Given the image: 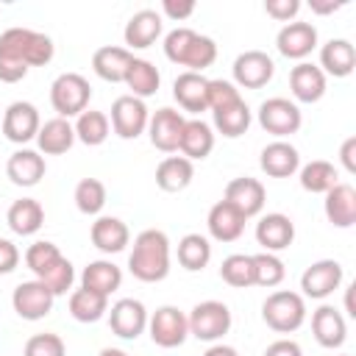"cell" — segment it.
Here are the masks:
<instances>
[{
	"label": "cell",
	"mask_w": 356,
	"mask_h": 356,
	"mask_svg": "<svg viewBox=\"0 0 356 356\" xmlns=\"http://www.w3.org/2000/svg\"><path fill=\"white\" fill-rule=\"evenodd\" d=\"M211 120H214L217 134H222L228 139H236V136L248 134V128L253 122V114H250L248 103L239 97V100H234V103H228L222 108H214L211 111Z\"/></svg>",
	"instance_id": "cell-35"
},
{
	"label": "cell",
	"mask_w": 356,
	"mask_h": 356,
	"mask_svg": "<svg viewBox=\"0 0 356 356\" xmlns=\"http://www.w3.org/2000/svg\"><path fill=\"white\" fill-rule=\"evenodd\" d=\"M72 200H75V209L81 214H86V217L100 214L103 206H106V186H103V181H97V178H81L75 184Z\"/></svg>",
	"instance_id": "cell-41"
},
{
	"label": "cell",
	"mask_w": 356,
	"mask_h": 356,
	"mask_svg": "<svg viewBox=\"0 0 356 356\" xmlns=\"http://www.w3.org/2000/svg\"><path fill=\"white\" fill-rule=\"evenodd\" d=\"M147 120H150V111L145 106V100L134 97V95H120L114 103H111V131L120 136V139H136L147 131Z\"/></svg>",
	"instance_id": "cell-11"
},
{
	"label": "cell",
	"mask_w": 356,
	"mask_h": 356,
	"mask_svg": "<svg viewBox=\"0 0 356 356\" xmlns=\"http://www.w3.org/2000/svg\"><path fill=\"white\" fill-rule=\"evenodd\" d=\"M161 17H170L172 22H184V19H189L192 14H195V3L192 0H186V3H175V0H164L161 3V11H159Z\"/></svg>",
	"instance_id": "cell-50"
},
{
	"label": "cell",
	"mask_w": 356,
	"mask_h": 356,
	"mask_svg": "<svg viewBox=\"0 0 356 356\" xmlns=\"http://www.w3.org/2000/svg\"><path fill=\"white\" fill-rule=\"evenodd\" d=\"M325 83L328 81H325L323 70L312 61H298L289 70V89L298 103H317L325 95Z\"/></svg>",
	"instance_id": "cell-23"
},
{
	"label": "cell",
	"mask_w": 356,
	"mask_h": 356,
	"mask_svg": "<svg viewBox=\"0 0 356 356\" xmlns=\"http://www.w3.org/2000/svg\"><path fill=\"white\" fill-rule=\"evenodd\" d=\"M256 242L267 250V253H278L286 250L295 242V222L292 217L281 214V211H270L256 222Z\"/></svg>",
	"instance_id": "cell-21"
},
{
	"label": "cell",
	"mask_w": 356,
	"mask_h": 356,
	"mask_svg": "<svg viewBox=\"0 0 356 356\" xmlns=\"http://www.w3.org/2000/svg\"><path fill=\"white\" fill-rule=\"evenodd\" d=\"M134 61V53L128 47H117V44H103L95 50L92 56V70L97 78L108 81V83H122L125 72Z\"/></svg>",
	"instance_id": "cell-28"
},
{
	"label": "cell",
	"mask_w": 356,
	"mask_h": 356,
	"mask_svg": "<svg viewBox=\"0 0 356 356\" xmlns=\"http://www.w3.org/2000/svg\"><path fill=\"white\" fill-rule=\"evenodd\" d=\"M0 128H3V136L14 145H28L31 139H36L39 128H42V120H39V108L28 100H14L3 117H0Z\"/></svg>",
	"instance_id": "cell-13"
},
{
	"label": "cell",
	"mask_w": 356,
	"mask_h": 356,
	"mask_svg": "<svg viewBox=\"0 0 356 356\" xmlns=\"http://www.w3.org/2000/svg\"><path fill=\"white\" fill-rule=\"evenodd\" d=\"M259 167L270 178H292L300 170V153L286 139H275V142H270V145L261 147Z\"/></svg>",
	"instance_id": "cell-18"
},
{
	"label": "cell",
	"mask_w": 356,
	"mask_h": 356,
	"mask_svg": "<svg viewBox=\"0 0 356 356\" xmlns=\"http://www.w3.org/2000/svg\"><path fill=\"white\" fill-rule=\"evenodd\" d=\"M203 356H239V350L231 348V345H222V342H211Z\"/></svg>",
	"instance_id": "cell-53"
},
{
	"label": "cell",
	"mask_w": 356,
	"mask_h": 356,
	"mask_svg": "<svg viewBox=\"0 0 356 356\" xmlns=\"http://www.w3.org/2000/svg\"><path fill=\"white\" fill-rule=\"evenodd\" d=\"M245 217L225 200H217L211 209H209V217H206V228H209V236L217 239V242H236L242 234H245Z\"/></svg>",
	"instance_id": "cell-25"
},
{
	"label": "cell",
	"mask_w": 356,
	"mask_h": 356,
	"mask_svg": "<svg viewBox=\"0 0 356 356\" xmlns=\"http://www.w3.org/2000/svg\"><path fill=\"white\" fill-rule=\"evenodd\" d=\"M256 120L275 139H286V136L298 134L300 125H303V114H300L298 103L289 100V97H267V100H261V106L256 111Z\"/></svg>",
	"instance_id": "cell-7"
},
{
	"label": "cell",
	"mask_w": 356,
	"mask_h": 356,
	"mask_svg": "<svg viewBox=\"0 0 356 356\" xmlns=\"http://www.w3.org/2000/svg\"><path fill=\"white\" fill-rule=\"evenodd\" d=\"M184 122L186 117L178 111V108H159L150 114L147 120V136H150V145L161 153H175L178 150V142H181V131H184Z\"/></svg>",
	"instance_id": "cell-16"
},
{
	"label": "cell",
	"mask_w": 356,
	"mask_h": 356,
	"mask_svg": "<svg viewBox=\"0 0 356 356\" xmlns=\"http://www.w3.org/2000/svg\"><path fill=\"white\" fill-rule=\"evenodd\" d=\"M122 284V270L111 261V259H97V261H89L81 273V286L83 289H92L97 295H111L117 292Z\"/></svg>",
	"instance_id": "cell-33"
},
{
	"label": "cell",
	"mask_w": 356,
	"mask_h": 356,
	"mask_svg": "<svg viewBox=\"0 0 356 356\" xmlns=\"http://www.w3.org/2000/svg\"><path fill=\"white\" fill-rule=\"evenodd\" d=\"M22 356H67V345L58 334H33L25 348H22Z\"/></svg>",
	"instance_id": "cell-46"
},
{
	"label": "cell",
	"mask_w": 356,
	"mask_h": 356,
	"mask_svg": "<svg viewBox=\"0 0 356 356\" xmlns=\"http://www.w3.org/2000/svg\"><path fill=\"white\" fill-rule=\"evenodd\" d=\"M298 172H300V175H298L300 186H303L306 192H312V195H325L334 184H339L337 167H334L331 161H325V159H314V161L303 164Z\"/></svg>",
	"instance_id": "cell-39"
},
{
	"label": "cell",
	"mask_w": 356,
	"mask_h": 356,
	"mask_svg": "<svg viewBox=\"0 0 356 356\" xmlns=\"http://www.w3.org/2000/svg\"><path fill=\"white\" fill-rule=\"evenodd\" d=\"M164 31V17L156 8H142L136 14H131V19L125 22L122 39L128 44V50H145L150 47Z\"/></svg>",
	"instance_id": "cell-20"
},
{
	"label": "cell",
	"mask_w": 356,
	"mask_h": 356,
	"mask_svg": "<svg viewBox=\"0 0 356 356\" xmlns=\"http://www.w3.org/2000/svg\"><path fill=\"white\" fill-rule=\"evenodd\" d=\"M339 161H342L345 172L356 175V136H348V139L342 142V147H339Z\"/></svg>",
	"instance_id": "cell-52"
},
{
	"label": "cell",
	"mask_w": 356,
	"mask_h": 356,
	"mask_svg": "<svg viewBox=\"0 0 356 356\" xmlns=\"http://www.w3.org/2000/svg\"><path fill=\"white\" fill-rule=\"evenodd\" d=\"M189 334L200 342H220L231 331V309L222 300H200L186 314Z\"/></svg>",
	"instance_id": "cell-6"
},
{
	"label": "cell",
	"mask_w": 356,
	"mask_h": 356,
	"mask_svg": "<svg viewBox=\"0 0 356 356\" xmlns=\"http://www.w3.org/2000/svg\"><path fill=\"white\" fill-rule=\"evenodd\" d=\"M17 264H19V248L11 239H3L0 236V275L14 273Z\"/></svg>",
	"instance_id": "cell-49"
},
{
	"label": "cell",
	"mask_w": 356,
	"mask_h": 356,
	"mask_svg": "<svg viewBox=\"0 0 356 356\" xmlns=\"http://www.w3.org/2000/svg\"><path fill=\"white\" fill-rule=\"evenodd\" d=\"M108 328H111V334H117L120 339H136V337H142L145 331H147V309H145V303L142 300H136V298H122V300H117L108 312Z\"/></svg>",
	"instance_id": "cell-15"
},
{
	"label": "cell",
	"mask_w": 356,
	"mask_h": 356,
	"mask_svg": "<svg viewBox=\"0 0 356 356\" xmlns=\"http://www.w3.org/2000/svg\"><path fill=\"white\" fill-rule=\"evenodd\" d=\"M58 259H61L58 245H56V242H47V239H39V242H33V245L25 250V264H28V270H31L36 278H39L42 273H47Z\"/></svg>",
	"instance_id": "cell-44"
},
{
	"label": "cell",
	"mask_w": 356,
	"mask_h": 356,
	"mask_svg": "<svg viewBox=\"0 0 356 356\" xmlns=\"http://www.w3.org/2000/svg\"><path fill=\"white\" fill-rule=\"evenodd\" d=\"M75 139L83 142L86 147H97L108 139L111 134V122H108V114L106 111H97V108H86L75 117Z\"/></svg>",
	"instance_id": "cell-37"
},
{
	"label": "cell",
	"mask_w": 356,
	"mask_h": 356,
	"mask_svg": "<svg viewBox=\"0 0 356 356\" xmlns=\"http://www.w3.org/2000/svg\"><path fill=\"white\" fill-rule=\"evenodd\" d=\"M128 270L136 281L156 284L170 275V236L159 228H145L136 234L128 253Z\"/></svg>",
	"instance_id": "cell-2"
},
{
	"label": "cell",
	"mask_w": 356,
	"mask_h": 356,
	"mask_svg": "<svg viewBox=\"0 0 356 356\" xmlns=\"http://www.w3.org/2000/svg\"><path fill=\"white\" fill-rule=\"evenodd\" d=\"M261 320L275 334H292L306 323V298L292 289H275L261 303Z\"/></svg>",
	"instance_id": "cell-4"
},
{
	"label": "cell",
	"mask_w": 356,
	"mask_h": 356,
	"mask_svg": "<svg viewBox=\"0 0 356 356\" xmlns=\"http://www.w3.org/2000/svg\"><path fill=\"white\" fill-rule=\"evenodd\" d=\"M206 89H209V78H203V72H181L172 81V97L175 103L189 111V114H200L209 111V100H206Z\"/></svg>",
	"instance_id": "cell-24"
},
{
	"label": "cell",
	"mask_w": 356,
	"mask_h": 356,
	"mask_svg": "<svg viewBox=\"0 0 356 356\" xmlns=\"http://www.w3.org/2000/svg\"><path fill=\"white\" fill-rule=\"evenodd\" d=\"M222 200L231 203L245 220L261 214L264 209V200H267V189L259 178H250V175H239V178H231L225 184V192H222Z\"/></svg>",
	"instance_id": "cell-14"
},
{
	"label": "cell",
	"mask_w": 356,
	"mask_h": 356,
	"mask_svg": "<svg viewBox=\"0 0 356 356\" xmlns=\"http://www.w3.org/2000/svg\"><path fill=\"white\" fill-rule=\"evenodd\" d=\"M53 303H56V295L39 281V278H31V281H22L14 286L11 292V306L14 312L22 317V320H44L50 312H53Z\"/></svg>",
	"instance_id": "cell-12"
},
{
	"label": "cell",
	"mask_w": 356,
	"mask_h": 356,
	"mask_svg": "<svg viewBox=\"0 0 356 356\" xmlns=\"http://www.w3.org/2000/svg\"><path fill=\"white\" fill-rule=\"evenodd\" d=\"M92 86L81 72H61L50 83V106L58 111V117L70 120L89 108Z\"/></svg>",
	"instance_id": "cell-5"
},
{
	"label": "cell",
	"mask_w": 356,
	"mask_h": 356,
	"mask_svg": "<svg viewBox=\"0 0 356 356\" xmlns=\"http://www.w3.org/2000/svg\"><path fill=\"white\" fill-rule=\"evenodd\" d=\"M164 56L167 61L186 67V72H203L217 61V44L211 36H203L192 28H172L164 36Z\"/></svg>",
	"instance_id": "cell-3"
},
{
	"label": "cell",
	"mask_w": 356,
	"mask_h": 356,
	"mask_svg": "<svg viewBox=\"0 0 356 356\" xmlns=\"http://www.w3.org/2000/svg\"><path fill=\"white\" fill-rule=\"evenodd\" d=\"M89 239H92V245H95L100 253H108V256H111V253H120V250L128 248L131 231H128V225H125L120 217L103 214V217H97V220L92 222Z\"/></svg>",
	"instance_id": "cell-27"
},
{
	"label": "cell",
	"mask_w": 356,
	"mask_h": 356,
	"mask_svg": "<svg viewBox=\"0 0 356 356\" xmlns=\"http://www.w3.org/2000/svg\"><path fill=\"white\" fill-rule=\"evenodd\" d=\"M231 75H234V86L236 89H261L273 81L275 75V61L264 53V50H245L234 58V67H231Z\"/></svg>",
	"instance_id": "cell-10"
},
{
	"label": "cell",
	"mask_w": 356,
	"mask_h": 356,
	"mask_svg": "<svg viewBox=\"0 0 356 356\" xmlns=\"http://www.w3.org/2000/svg\"><path fill=\"white\" fill-rule=\"evenodd\" d=\"M147 334H150L153 345H159V348H167V350L170 348H178L189 337L186 314L178 306H159L147 317Z\"/></svg>",
	"instance_id": "cell-8"
},
{
	"label": "cell",
	"mask_w": 356,
	"mask_h": 356,
	"mask_svg": "<svg viewBox=\"0 0 356 356\" xmlns=\"http://www.w3.org/2000/svg\"><path fill=\"white\" fill-rule=\"evenodd\" d=\"M39 281L58 298V295H67L70 289H72V284H75V267H72V261L67 259V256H61L47 273H42L39 275Z\"/></svg>",
	"instance_id": "cell-45"
},
{
	"label": "cell",
	"mask_w": 356,
	"mask_h": 356,
	"mask_svg": "<svg viewBox=\"0 0 356 356\" xmlns=\"http://www.w3.org/2000/svg\"><path fill=\"white\" fill-rule=\"evenodd\" d=\"M323 75H334V78H348L356 67V50L348 39H328L320 47V64Z\"/></svg>",
	"instance_id": "cell-30"
},
{
	"label": "cell",
	"mask_w": 356,
	"mask_h": 356,
	"mask_svg": "<svg viewBox=\"0 0 356 356\" xmlns=\"http://www.w3.org/2000/svg\"><path fill=\"white\" fill-rule=\"evenodd\" d=\"M242 95H239V89L231 83V81H222V78H214V81H209V89H206V100H209V111H214V108H222V106H228V103H234V100H239Z\"/></svg>",
	"instance_id": "cell-47"
},
{
	"label": "cell",
	"mask_w": 356,
	"mask_h": 356,
	"mask_svg": "<svg viewBox=\"0 0 356 356\" xmlns=\"http://www.w3.org/2000/svg\"><path fill=\"white\" fill-rule=\"evenodd\" d=\"M211 261V242L203 234H186L178 239V264L189 273L203 270Z\"/></svg>",
	"instance_id": "cell-40"
},
{
	"label": "cell",
	"mask_w": 356,
	"mask_h": 356,
	"mask_svg": "<svg viewBox=\"0 0 356 356\" xmlns=\"http://www.w3.org/2000/svg\"><path fill=\"white\" fill-rule=\"evenodd\" d=\"M97 356H128L125 350H120V348H103Z\"/></svg>",
	"instance_id": "cell-56"
},
{
	"label": "cell",
	"mask_w": 356,
	"mask_h": 356,
	"mask_svg": "<svg viewBox=\"0 0 356 356\" xmlns=\"http://www.w3.org/2000/svg\"><path fill=\"white\" fill-rule=\"evenodd\" d=\"M195 178V164L184 156H167L156 167V186L161 192H184Z\"/></svg>",
	"instance_id": "cell-34"
},
{
	"label": "cell",
	"mask_w": 356,
	"mask_h": 356,
	"mask_svg": "<svg viewBox=\"0 0 356 356\" xmlns=\"http://www.w3.org/2000/svg\"><path fill=\"white\" fill-rule=\"evenodd\" d=\"M342 278H345V270L337 259H317L300 275V295L312 300H325L339 289Z\"/></svg>",
	"instance_id": "cell-9"
},
{
	"label": "cell",
	"mask_w": 356,
	"mask_h": 356,
	"mask_svg": "<svg viewBox=\"0 0 356 356\" xmlns=\"http://www.w3.org/2000/svg\"><path fill=\"white\" fill-rule=\"evenodd\" d=\"M53 39L33 28H8L0 33V81L17 83L31 67H44L53 61Z\"/></svg>",
	"instance_id": "cell-1"
},
{
	"label": "cell",
	"mask_w": 356,
	"mask_h": 356,
	"mask_svg": "<svg viewBox=\"0 0 356 356\" xmlns=\"http://www.w3.org/2000/svg\"><path fill=\"white\" fill-rule=\"evenodd\" d=\"M286 275V267L281 261L278 253H253V286H264V289H273L284 281Z\"/></svg>",
	"instance_id": "cell-42"
},
{
	"label": "cell",
	"mask_w": 356,
	"mask_h": 356,
	"mask_svg": "<svg viewBox=\"0 0 356 356\" xmlns=\"http://www.w3.org/2000/svg\"><path fill=\"white\" fill-rule=\"evenodd\" d=\"M353 289H356V286H348V289H345V312H348L350 317H356V309H353Z\"/></svg>",
	"instance_id": "cell-55"
},
{
	"label": "cell",
	"mask_w": 356,
	"mask_h": 356,
	"mask_svg": "<svg viewBox=\"0 0 356 356\" xmlns=\"http://www.w3.org/2000/svg\"><path fill=\"white\" fill-rule=\"evenodd\" d=\"M67 306H70L72 320H78V323H97L108 312V298L106 295H97L92 289L78 286V289L70 292V303Z\"/></svg>",
	"instance_id": "cell-38"
},
{
	"label": "cell",
	"mask_w": 356,
	"mask_h": 356,
	"mask_svg": "<svg viewBox=\"0 0 356 356\" xmlns=\"http://www.w3.org/2000/svg\"><path fill=\"white\" fill-rule=\"evenodd\" d=\"M339 356H348V353H339Z\"/></svg>",
	"instance_id": "cell-57"
},
{
	"label": "cell",
	"mask_w": 356,
	"mask_h": 356,
	"mask_svg": "<svg viewBox=\"0 0 356 356\" xmlns=\"http://www.w3.org/2000/svg\"><path fill=\"white\" fill-rule=\"evenodd\" d=\"M325 217L334 228H350L356 222V189L350 184H334L323 200Z\"/></svg>",
	"instance_id": "cell-26"
},
{
	"label": "cell",
	"mask_w": 356,
	"mask_h": 356,
	"mask_svg": "<svg viewBox=\"0 0 356 356\" xmlns=\"http://www.w3.org/2000/svg\"><path fill=\"white\" fill-rule=\"evenodd\" d=\"M312 334L317 339V345L328 348V350H337L345 345V337H348V323L342 317L339 309L323 303L312 312Z\"/></svg>",
	"instance_id": "cell-19"
},
{
	"label": "cell",
	"mask_w": 356,
	"mask_h": 356,
	"mask_svg": "<svg viewBox=\"0 0 356 356\" xmlns=\"http://www.w3.org/2000/svg\"><path fill=\"white\" fill-rule=\"evenodd\" d=\"M309 6H312V11H314V14H331V11L342 8V3H334V0H331V3H314V0H312Z\"/></svg>",
	"instance_id": "cell-54"
},
{
	"label": "cell",
	"mask_w": 356,
	"mask_h": 356,
	"mask_svg": "<svg viewBox=\"0 0 356 356\" xmlns=\"http://www.w3.org/2000/svg\"><path fill=\"white\" fill-rule=\"evenodd\" d=\"M275 47L284 58L292 61H306V56H312V50L317 47V28L312 22H286L278 36H275Z\"/></svg>",
	"instance_id": "cell-17"
},
{
	"label": "cell",
	"mask_w": 356,
	"mask_h": 356,
	"mask_svg": "<svg viewBox=\"0 0 356 356\" xmlns=\"http://www.w3.org/2000/svg\"><path fill=\"white\" fill-rule=\"evenodd\" d=\"M36 145H39V153H44V156H61V153H67L75 145V128H72V122L64 120V117H53V120L42 122V128L36 134Z\"/></svg>",
	"instance_id": "cell-31"
},
{
	"label": "cell",
	"mask_w": 356,
	"mask_h": 356,
	"mask_svg": "<svg viewBox=\"0 0 356 356\" xmlns=\"http://www.w3.org/2000/svg\"><path fill=\"white\" fill-rule=\"evenodd\" d=\"M47 172V164H44V156L39 150H31V147H19L8 156L6 161V175L14 186H36Z\"/></svg>",
	"instance_id": "cell-22"
},
{
	"label": "cell",
	"mask_w": 356,
	"mask_h": 356,
	"mask_svg": "<svg viewBox=\"0 0 356 356\" xmlns=\"http://www.w3.org/2000/svg\"><path fill=\"white\" fill-rule=\"evenodd\" d=\"M122 83L131 89L134 97L145 100V97H153V95L159 92V86H161V75H159V70H156L147 58H136V56H134V61H131V67H128Z\"/></svg>",
	"instance_id": "cell-36"
},
{
	"label": "cell",
	"mask_w": 356,
	"mask_h": 356,
	"mask_svg": "<svg viewBox=\"0 0 356 356\" xmlns=\"http://www.w3.org/2000/svg\"><path fill=\"white\" fill-rule=\"evenodd\" d=\"M178 150L184 159H189L192 164L195 161H203L211 150H214V128L203 120H186L184 122V131H181V142H178Z\"/></svg>",
	"instance_id": "cell-29"
},
{
	"label": "cell",
	"mask_w": 356,
	"mask_h": 356,
	"mask_svg": "<svg viewBox=\"0 0 356 356\" xmlns=\"http://www.w3.org/2000/svg\"><path fill=\"white\" fill-rule=\"evenodd\" d=\"M6 222L17 236H33L42 225H44V209L39 200L33 197H19L8 206L6 211Z\"/></svg>",
	"instance_id": "cell-32"
},
{
	"label": "cell",
	"mask_w": 356,
	"mask_h": 356,
	"mask_svg": "<svg viewBox=\"0 0 356 356\" xmlns=\"http://www.w3.org/2000/svg\"><path fill=\"white\" fill-rule=\"evenodd\" d=\"M261 356H303V350H300V345L295 339H275V342H270L264 348Z\"/></svg>",
	"instance_id": "cell-51"
},
{
	"label": "cell",
	"mask_w": 356,
	"mask_h": 356,
	"mask_svg": "<svg viewBox=\"0 0 356 356\" xmlns=\"http://www.w3.org/2000/svg\"><path fill=\"white\" fill-rule=\"evenodd\" d=\"M220 278L234 289L253 286V256L248 253H231L220 264Z\"/></svg>",
	"instance_id": "cell-43"
},
{
	"label": "cell",
	"mask_w": 356,
	"mask_h": 356,
	"mask_svg": "<svg viewBox=\"0 0 356 356\" xmlns=\"http://www.w3.org/2000/svg\"><path fill=\"white\" fill-rule=\"evenodd\" d=\"M264 11L278 22H292L300 11V0H264Z\"/></svg>",
	"instance_id": "cell-48"
}]
</instances>
